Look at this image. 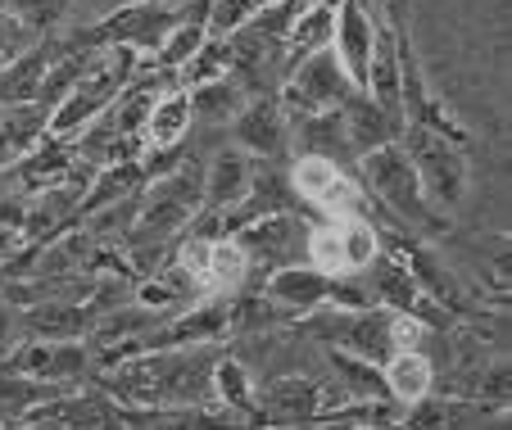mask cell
I'll return each instance as SVG.
<instances>
[{"instance_id":"cell-21","label":"cell","mask_w":512,"mask_h":430,"mask_svg":"<svg viewBox=\"0 0 512 430\" xmlns=\"http://www.w3.org/2000/svg\"><path fill=\"white\" fill-rule=\"evenodd\" d=\"M340 123H345V136H349V150H354V159L363 150H377V145L395 141V136L404 132V123H395V118H390L386 109H381L377 100L368 96V91H354V96L340 105Z\"/></svg>"},{"instance_id":"cell-22","label":"cell","mask_w":512,"mask_h":430,"mask_svg":"<svg viewBox=\"0 0 512 430\" xmlns=\"http://www.w3.org/2000/svg\"><path fill=\"white\" fill-rule=\"evenodd\" d=\"M381 376H386V394L404 408H413L417 399H426L435 385V363L422 354V349H390L386 363H381Z\"/></svg>"},{"instance_id":"cell-20","label":"cell","mask_w":512,"mask_h":430,"mask_svg":"<svg viewBox=\"0 0 512 430\" xmlns=\"http://www.w3.org/2000/svg\"><path fill=\"white\" fill-rule=\"evenodd\" d=\"M286 150L295 154H322V159H354L349 150L345 123H340V109H327V114H290V141Z\"/></svg>"},{"instance_id":"cell-24","label":"cell","mask_w":512,"mask_h":430,"mask_svg":"<svg viewBox=\"0 0 512 430\" xmlns=\"http://www.w3.org/2000/svg\"><path fill=\"white\" fill-rule=\"evenodd\" d=\"M200 295H204V290L195 286V277L182 268V263H173V268L155 272V277L141 281V290H136L141 308H155V313H164V308H191Z\"/></svg>"},{"instance_id":"cell-13","label":"cell","mask_w":512,"mask_h":430,"mask_svg":"<svg viewBox=\"0 0 512 430\" xmlns=\"http://www.w3.org/2000/svg\"><path fill=\"white\" fill-rule=\"evenodd\" d=\"M232 136L245 154H254V159H277V154H286L290 114L277 100V91H259V96L245 100L241 114L232 118Z\"/></svg>"},{"instance_id":"cell-31","label":"cell","mask_w":512,"mask_h":430,"mask_svg":"<svg viewBox=\"0 0 512 430\" xmlns=\"http://www.w3.org/2000/svg\"><path fill=\"white\" fill-rule=\"evenodd\" d=\"M173 5H186V0H173Z\"/></svg>"},{"instance_id":"cell-2","label":"cell","mask_w":512,"mask_h":430,"mask_svg":"<svg viewBox=\"0 0 512 430\" xmlns=\"http://www.w3.org/2000/svg\"><path fill=\"white\" fill-rule=\"evenodd\" d=\"M204 209V172L200 163H182V168L155 172L145 191L136 195V240L159 245L173 240L182 227H191L195 213Z\"/></svg>"},{"instance_id":"cell-3","label":"cell","mask_w":512,"mask_h":430,"mask_svg":"<svg viewBox=\"0 0 512 430\" xmlns=\"http://www.w3.org/2000/svg\"><path fill=\"white\" fill-rule=\"evenodd\" d=\"M182 23V5H168V0H127L118 10H109L105 19L87 23V28L73 37V46H127L136 55H155L173 28Z\"/></svg>"},{"instance_id":"cell-27","label":"cell","mask_w":512,"mask_h":430,"mask_svg":"<svg viewBox=\"0 0 512 430\" xmlns=\"http://www.w3.org/2000/svg\"><path fill=\"white\" fill-rule=\"evenodd\" d=\"M213 394H218L223 408L241 412V417H254V385H250V372H245L241 363H232V358L213 363Z\"/></svg>"},{"instance_id":"cell-30","label":"cell","mask_w":512,"mask_h":430,"mask_svg":"<svg viewBox=\"0 0 512 430\" xmlns=\"http://www.w3.org/2000/svg\"><path fill=\"white\" fill-rule=\"evenodd\" d=\"M28 240H23V231L14 227V222H0V258H10L14 249H23Z\"/></svg>"},{"instance_id":"cell-16","label":"cell","mask_w":512,"mask_h":430,"mask_svg":"<svg viewBox=\"0 0 512 430\" xmlns=\"http://www.w3.org/2000/svg\"><path fill=\"white\" fill-rule=\"evenodd\" d=\"M331 290H336V277L318 272L313 263H286V268H272L263 299L286 313H318L331 304Z\"/></svg>"},{"instance_id":"cell-15","label":"cell","mask_w":512,"mask_h":430,"mask_svg":"<svg viewBox=\"0 0 512 430\" xmlns=\"http://www.w3.org/2000/svg\"><path fill=\"white\" fill-rule=\"evenodd\" d=\"M372 37H377V19L368 14V0H340L336 23H331V50L340 55V64L354 77L358 91H363V77H368Z\"/></svg>"},{"instance_id":"cell-25","label":"cell","mask_w":512,"mask_h":430,"mask_svg":"<svg viewBox=\"0 0 512 430\" xmlns=\"http://www.w3.org/2000/svg\"><path fill=\"white\" fill-rule=\"evenodd\" d=\"M331 367H336V381L349 399H381L386 394L381 363H372V358L349 354V349H331Z\"/></svg>"},{"instance_id":"cell-6","label":"cell","mask_w":512,"mask_h":430,"mask_svg":"<svg viewBox=\"0 0 512 430\" xmlns=\"http://www.w3.org/2000/svg\"><path fill=\"white\" fill-rule=\"evenodd\" d=\"M354 91L358 86H354V77L345 73L340 55L331 46H322L281 77L277 100L286 105V114H327V109L345 105Z\"/></svg>"},{"instance_id":"cell-26","label":"cell","mask_w":512,"mask_h":430,"mask_svg":"<svg viewBox=\"0 0 512 430\" xmlns=\"http://www.w3.org/2000/svg\"><path fill=\"white\" fill-rule=\"evenodd\" d=\"M0 10L10 14L28 37H50V32L68 19L73 0H0Z\"/></svg>"},{"instance_id":"cell-12","label":"cell","mask_w":512,"mask_h":430,"mask_svg":"<svg viewBox=\"0 0 512 430\" xmlns=\"http://www.w3.org/2000/svg\"><path fill=\"white\" fill-rule=\"evenodd\" d=\"M59 55H64V41H55V32H50V37H37L32 46H23L10 64H0V109L41 105L50 68H55Z\"/></svg>"},{"instance_id":"cell-14","label":"cell","mask_w":512,"mask_h":430,"mask_svg":"<svg viewBox=\"0 0 512 430\" xmlns=\"http://www.w3.org/2000/svg\"><path fill=\"white\" fill-rule=\"evenodd\" d=\"M318 326H327V344L331 349H349L363 354L372 363H386L390 354V308H336L327 313Z\"/></svg>"},{"instance_id":"cell-23","label":"cell","mask_w":512,"mask_h":430,"mask_svg":"<svg viewBox=\"0 0 512 430\" xmlns=\"http://www.w3.org/2000/svg\"><path fill=\"white\" fill-rule=\"evenodd\" d=\"M186 96H191V114L213 118V123H232L241 114V105L250 100V91L232 73H223V77H209V82L186 86Z\"/></svg>"},{"instance_id":"cell-29","label":"cell","mask_w":512,"mask_h":430,"mask_svg":"<svg viewBox=\"0 0 512 430\" xmlns=\"http://www.w3.org/2000/svg\"><path fill=\"white\" fill-rule=\"evenodd\" d=\"M19 335H23V317L14 313L10 304H0V358H5L14 344H19Z\"/></svg>"},{"instance_id":"cell-5","label":"cell","mask_w":512,"mask_h":430,"mask_svg":"<svg viewBox=\"0 0 512 430\" xmlns=\"http://www.w3.org/2000/svg\"><path fill=\"white\" fill-rule=\"evenodd\" d=\"M381 254V231L363 213L309 222V263L327 277H358Z\"/></svg>"},{"instance_id":"cell-28","label":"cell","mask_w":512,"mask_h":430,"mask_svg":"<svg viewBox=\"0 0 512 430\" xmlns=\"http://www.w3.org/2000/svg\"><path fill=\"white\" fill-rule=\"evenodd\" d=\"M32 41H37V37H28V32H23L19 23L10 19V14L0 10V64H10V59L19 55L23 46H32Z\"/></svg>"},{"instance_id":"cell-1","label":"cell","mask_w":512,"mask_h":430,"mask_svg":"<svg viewBox=\"0 0 512 430\" xmlns=\"http://www.w3.org/2000/svg\"><path fill=\"white\" fill-rule=\"evenodd\" d=\"M354 163H358V177H363V191L377 195L381 209L395 213L404 227H413V231L440 227V209L426 200L413 159H408V150L399 141H386V145H377V150H363Z\"/></svg>"},{"instance_id":"cell-18","label":"cell","mask_w":512,"mask_h":430,"mask_svg":"<svg viewBox=\"0 0 512 430\" xmlns=\"http://www.w3.org/2000/svg\"><path fill=\"white\" fill-rule=\"evenodd\" d=\"M23 317V335H41V340H87L96 326V308L78 304V299H37Z\"/></svg>"},{"instance_id":"cell-7","label":"cell","mask_w":512,"mask_h":430,"mask_svg":"<svg viewBox=\"0 0 512 430\" xmlns=\"http://www.w3.org/2000/svg\"><path fill=\"white\" fill-rule=\"evenodd\" d=\"M290 191L300 195L304 204L322 213V218H349V213H363V186L358 177H349L345 163L322 159V154H295L286 172Z\"/></svg>"},{"instance_id":"cell-10","label":"cell","mask_w":512,"mask_h":430,"mask_svg":"<svg viewBox=\"0 0 512 430\" xmlns=\"http://www.w3.org/2000/svg\"><path fill=\"white\" fill-rule=\"evenodd\" d=\"M91 367V349L87 340H19L10 354L0 358V372L28 376V381H46V385H68L73 376H82Z\"/></svg>"},{"instance_id":"cell-11","label":"cell","mask_w":512,"mask_h":430,"mask_svg":"<svg viewBox=\"0 0 512 430\" xmlns=\"http://www.w3.org/2000/svg\"><path fill=\"white\" fill-rule=\"evenodd\" d=\"M349 403V394L336 385H322L313 376H281L263 394H254V417L263 421H318L322 412Z\"/></svg>"},{"instance_id":"cell-9","label":"cell","mask_w":512,"mask_h":430,"mask_svg":"<svg viewBox=\"0 0 512 430\" xmlns=\"http://www.w3.org/2000/svg\"><path fill=\"white\" fill-rule=\"evenodd\" d=\"M177 263L191 272L204 295H236V290L245 286V277H250L245 249L236 245L232 236H209V231L186 240V245L177 249Z\"/></svg>"},{"instance_id":"cell-8","label":"cell","mask_w":512,"mask_h":430,"mask_svg":"<svg viewBox=\"0 0 512 430\" xmlns=\"http://www.w3.org/2000/svg\"><path fill=\"white\" fill-rule=\"evenodd\" d=\"M232 240L245 249V258L263 263V268H286V263H309V222L300 213L277 209V213H259L245 227L232 231Z\"/></svg>"},{"instance_id":"cell-17","label":"cell","mask_w":512,"mask_h":430,"mask_svg":"<svg viewBox=\"0 0 512 430\" xmlns=\"http://www.w3.org/2000/svg\"><path fill=\"white\" fill-rule=\"evenodd\" d=\"M191 118L195 114H191V96H186V86H168V91H159V96L150 100V109H145V118H141L145 154H173L177 145H182Z\"/></svg>"},{"instance_id":"cell-4","label":"cell","mask_w":512,"mask_h":430,"mask_svg":"<svg viewBox=\"0 0 512 430\" xmlns=\"http://www.w3.org/2000/svg\"><path fill=\"white\" fill-rule=\"evenodd\" d=\"M404 150L417 168V182H422L426 200L440 213H454L467 200V182H472V168H467V150L454 136H440L431 127H404Z\"/></svg>"},{"instance_id":"cell-19","label":"cell","mask_w":512,"mask_h":430,"mask_svg":"<svg viewBox=\"0 0 512 430\" xmlns=\"http://www.w3.org/2000/svg\"><path fill=\"white\" fill-rule=\"evenodd\" d=\"M250 172H254V154H245L241 145L213 154L209 172H204V209L227 213L250 195Z\"/></svg>"}]
</instances>
